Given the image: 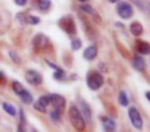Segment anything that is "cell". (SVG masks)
<instances>
[{
  "label": "cell",
  "mask_w": 150,
  "mask_h": 132,
  "mask_svg": "<svg viewBox=\"0 0 150 132\" xmlns=\"http://www.w3.org/2000/svg\"><path fill=\"white\" fill-rule=\"evenodd\" d=\"M133 67L137 71H139V72L144 71L146 68V62L144 60V58L142 56L138 55V54H135L133 58Z\"/></svg>",
  "instance_id": "cell-11"
},
{
  "label": "cell",
  "mask_w": 150,
  "mask_h": 132,
  "mask_svg": "<svg viewBox=\"0 0 150 132\" xmlns=\"http://www.w3.org/2000/svg\"><path fill=\"white\" fill-rule=\"evenodd\" d=\"M69 118H70V121L72 123V125L74 126V128H76L78 131L84 130V128H86V122H84L79 110L76 107H74V105H72L69 109Z\"/></svg>",
  "instance_id": "cell-1"
},
{
  "label": "cell",
  "mask_w": 150,
  "mask_h": 132,
  "mask_svg": "<svg viewBox=\"0 0 150 132\" xmlns=\"http://www.w3.org/2000/svg\"><path fill=\"white\" fill-rule=\"evenodd\" d=\"M146 97H147L148 100H149V99H150V97H149V92H148V91H147V92H146Z\"/></svg>",
  "instance_id": "cell-32"
},
{
  "label": "cell",
  "mask_w": 150,
  "mask_h": 132,
  "mask_svg": "<svg viewBox=\"0 0 150 132\" xmlns=\"http://www.w3.org/2000/svg\"><path fill=\"white\" fill-rule=\"evenodd\" d=\"M50 118H52V120H54V122L60 121V119H61V113L59 111H57V110H52V111L50 112Z\"/></svg>",
  "instance_id": "cell-23"
},
{
  "label": "cell",
  "mask_w": 150,
  "mask_h": 132,
  "mask_svg": "<svg viewBox=\"0 0 150 132\" xmlns=\"http://www.w3.org/2000/svg\"><path fill=\"white\" fill-rule=\"evenodd\" d=\"M19 96L21 97L22 101H23L24 103H26V105H30V103H32V101H33V96H32V94L28 90H26V89L21 95H19Z\"/></svg>",
  "instance_id": "cell-16"
},
{
  "label": "cell",
  "mask_w": 150,
  "mask_h": 132,
  "mask_svg": "<svg viewBox=\"0 0 150 132\" xmlns=\"http://www.w3.org/2000/svg\"><path fill=\"white\" fill-rule=\"evenodd\" d=\"M80 9H81L82 11H84V13H90V15L94 13V8H92V6L88 4H82L81 6H80Z\"/></svg>",
  "instance_id": "cell-25"
},
{
  "label": "cell",
  "mask_w": 150,
  "mask_h": 132,
  "mask_svg": "<svg viewBox=\"0 0 150 132\" xmlns=\"http://www.w3.org/2000/svg\"><path fill=\"white\" fill-rule=\"evenodd\" d=\"M103 126H104L106 131H114L116 128V123L114 122V120H112L109 117H103L102 118Z\"/></svg>",
  "instance_id": "cell-13"
},
{
  "label": "cell",
  "mask_w": 150,
  "mask_h": 132,
  "mask_svg": "<svg viewBox=\"0 0 150 132\" xmlns=\"http://www.w3.org/2000/svg\"><path fill=\"white\" fill-rule=\"evenodd\" d=\"M129 30H131V33L135 36H140L142 33H143V27L140 23H133L129 27Z\"/></svg>",
  "instance_id": "cell-15"
},
{
  "label": "cell",
  "mask_w": 150,
  "mask_h": 132,
  "mask_svg": "<svg viewBox=\"0 0 150 132\" xmlns=\"http://www.w3.org/2000/svg\"><path fill=\"white\" fill-rule=\"evenodd\" d=\"M109 1H110L111 3H116L117 1H119V0H109Z\"/></svg>",
  "instance_id": "cell-31"
},
{
  "label": "cell",
  "mask_w": 150,
  "mask_h": 132,
  "mask_svg": "<svg viewBox=\"0 0 150 132\" xmlns=\"http://www.w3.org/2000/svg\"><path fill=\"white\" fill-rule=\"evenodd\" d=\"M86 84L92 90H98L104 84V78L99 72H91L86 78Z\"/></svg>",
  "instance_id": "cell-2"
},
{
  "label": "cell",
  "mask_w": 150,
  "mask_h": 132,
  "mask_svg": "<svg viewBox=\"0 0 150 132\" xmlns=\"http://www.w3.org/2000/svg\"><path fill=\"white\" fill-rule=\"evenodd\" d=\"M32 43H33L34 49H36L37 51H41L50 45V39L43 34H37L32 40Z\"/></svg>",
  "instance_id": "cell-4"
},
{
  "label": "cell",
  "mask_w": 150,
  "mask_h": 132,
  "mask_svg": "<svg viewBox=\"0 0 150 132\" xmlns=\"http://www.w3.org/2000/svg\"><path fill=\"white\" fill-rule=\"evenodd\" d=\"M119 103H120L122 107H127L129 105V98H127V95L125 93V91H120L119 93Z\"/></svg>",
  "instance_id": "cell-19"
},
{
  "label": "cell",
  "mask_w": 150,
  "mask_h": 132,
  "mask_svg": "<svg viewBox=\"0 0 150 132\" xmlns=\"http://www.w3.org/2000/svg\"><path fill=\"white\" fill-rule=\"evenodd\" d=\"M129 117L135 128L141 129L143 127V120H142V117L140 115L139 111L135 107H132L129 109Z\"/></svg>",
  "instance_id": "cell-6"
},
{
  "label": "cell",
  "mask_w": 150,
  "mask_h": 132,
  "mask_svg": "<svg viewBox=\"0 0 150 132\" xmlns=\"http://www.w3.org/2000/svg\"><path fill=\"white\" fill-rule=\"evenodd\" d=\"M18 132H25L23 130V128L21 127V126H19V127H18Z\"/></svg>",
  "instance_id": "cell-30"
},
{
  "label": "cell",
  "mask_w": 150,
  "mask_h": 132,
  "mask_svg": "<svg viewBox=\"0 0 150 132\" xmlns=\"http://www.w3.org/2000/svg\"><path fill=\"white\" fill-rule=\"evenodd\" d=\"M81 47V40L79 38H76V39H73L71 41V48L73 50H78Z\"/></svg>",
  "instance_id": "cell-21"
},
{
  "label": "cell",
  "mask_w": 150,
  "mask_h": 132,
  "mask_svg": "<svg viewBox=\"0 0 150 132\" xmlns=\"http://www.w3.org/2000/svg\"><path fill=\"white\" fill-rule=\"evenodd\" d=\"M2 107H3V110H4L7 114H8V115L13 116V117H15L16 114H17V111H16L15 107H13V105H11V103H2Z\"/></svg>",
  "instance_id": "cell-17"
},
{
  "label": "cell",
  "mask_w": 150,
  "mask_h": 132,
  "mask_svg": "<svg viewBox=\"0 0 150 132\" xmlns=\"http://www.w3.org/2000/svg\"><path fill=\"white\" fill-rule=\"evenodd\" d=\"M38 7L41 11H47L50 7V0H38Z\"/></svg>",
  "instance_id": "cell-20"
},
{
  "label": "cell",
  "mask_w": 150,
  "mask_h": 132,
  "mask_svg": "<svg viewBox=\"0 0 150 132\" xmlns=\"http://www.w3.org/2000/svg\"><path fill=\"white\" fill-rule=\"evenodd\" d=\"M9 56L11 58V60H13V62H16V64H19L20 62V58L17 55V53H16L15 51H9Z\"/></svg>",
  "instance_id": "cell-26"
},
{
  "label": "cell",
  "mask_w": 150,
  "mask_h": 132,
  "mask_svg": "<svg viewBox=\"0 0 150 132\" xmlns=\"http://www.w3.org/2000/svg\"><path fill=\"white\" fill-rule=\"evenodd\" d=\"M80 114H81L82 118H83L84 122H91L92 120V111H91V107H88V103H80Z\"/></svg>",
  "instance_id": "cell-10"
},
{
  "label": "cell",
  "mask_w": 150,
  "mask_h": 132,
  "mask_svg": "<svg viewBox=\"0 0 150 132\" xmlns=\"http://www.w3.org/2000/svg\"><path fill=\"white\" fill-rule=\"evenodd\" d=\"M50 105V97L48 95H43V96H40L39 99L34 103V109L37 110V111L44 113L46 111V107Z\"/></svg>",
  "instance_id": "cell-9"
},
{
  "label": "cell",
  "mask_w": 150,
  "mask_h": 132,
  "mask_svg": "<svg viewBox=\"0 0 150 132\" xmlns=\"http://www.w3.org/2000/svg\"><path fill=\"white\" fill-rule=\"evenodd\" d=\"M80 2H84V1H86V0H79Z\"/></svg>",
  "instance_id": "cell-33"
},
{
  "label": "cell",
  "mask_w": 150,
  "mask_h": 132,
  "mask_svg": "<svg viewBox=\"0 0 150 132\" xmlns=\"http://www.w3.org/2000/svg\"><path fill=\"white\" fill-rule=\"evenodd\" d=\"M46 64H47L48 66H50L52 69H54V71H59V70H61V68H60V67L56 66V65H54V64H52V62H50V60H46Z\"/></svg>",
  "instance_id": "cell-27"
},
{
  "label": "cell",
  "mask_w": 150,
  "mask_h": 132,
  "mask_svg": "<svg viewBox=\"0 0 150 132\" xmlns=\"http://www.w3.org/2000/svg\"><path fill=\"white\" fill-rule=\"evenodd\" d=\"M13 90L17 95H21L22 93L25 91V88H24V86L21 84V83L16 81V82L13 83Z\"/></svg>",
  "instance_id": "cell-18"
},
{
  "label": "cell",
  "mask_w": 150,
  "mask_h": 132,
  "mask_svg": "<svg viewBox=\"0 0 150 132\" xmlns=\"http://www.w3.org/2000/svg\"><path fill=\"white\" fill-rule=\"evenodd\" d=\"M116 11L118 15L123 20H129L133 17L134 15V11H133V7L129 3L125 2V1H120L118 2L116 7Z\"/></svg>",
  "instance_id": "cell-3"
},
{
  "label": "cell",
  "mask_w": 150,
  "mask_h": 132,
  "mask_svg": "<svg viewBox=\"0 0 150 132\" xmlns=\"http://www.w3.org/2000/svg\"><path fill=\"white\" fill-rule=\"evenodd\" d=\"M39 18L35 17V15H28V17H26V22L29 23L30 25H37L39 23Z\"/></svg>",
  "instance_id": "cell-22"
},
{
  "label": "cell",
  "mask_w": 150,
  "mask_h": 132,
  "mask_svg": "<svg viewBox=\"0 0 150 132\" xmlns=\"http://www.w3.org/2000/svg\"><path fill=\"white\" fill-rule=\"evenodd\" d=\"M54 78L57 79V80H64L65 79V73L64 71L61 69V70L59 71H56V72L54 73Z\"/></svg>",
  "instance_id": "cell-24"
},
{
  "label": "cell",
  "mask_w": 150,
  "mask_h": 132,
  "mask_svg": "<svg viewBox=\"0 0 150 132\" xmlns=\"http://www.w3.org/2000/svg\"><path fill=\"white\" fill-rule=\"evenodd\" d=\"M137 49L140 53L144 54V55H147L150 52V45H149V43H147V42H145V41H138Z\"/></svg>",
  "instance_id": "cell-14"
},
{
  "label": "cell",
  "mask_w": 150,
  "mask_h": 132,
  "mask_svg": "<svg viewBox=\"0 0 150 132\" xmlns=\"http://www.w3.org/2000/svg\"><path fill=\"white\" fill-rule=\"evenodd\" d=\"M97 53H98V49H97V47L95 45H91L84 49L83 58L88 60H92L97 56Z\"/></svg>",
  "instance_id": "cell-12"
},
{
  "label": "cell",
  "mask_w": 150,
  "mask_h": 132,
  "mask_svg": "<svg viewBox=\"0 0 150 132\" xmlns=\"http://www.w3.org/2000/svg\"><path fill=\"white\" fill-rule=\"evenodd\" d=\"M48 97H50V103L52 105L54 110H57L60 113H62L65 109V105H66V100L64 97L60 94H56V93L48 95Z\"/></svg>",
  "instance_id": "cell-5"
},
{
  "label": "cell",
  "mask_w": 150,
  "mask_h": 132,
  "mask_svg": "<svg viewBox=\"0 0 150 132\" xmlns=\"http://www.w3.org/2000/svg\"><path fill=\"white\" fill-rule=\"evenodd\" d=\"M20 113H21V114H20V116H21V121H22V123H25V116H24V111H23V110H20Z\"/></svg>",
  "instance_id": "cell-29"
},
{
  "label": "cell",
  "mask_w": 150,
  "mask_h": 132,
  "mask_svg": "<svg viewBox=\"0 0 150 132\" xmlns=\"http://www.w3.org/2000/svg\"><path fill=\"white\" fill-rule=\"evenodd\" d=\"M59 25L62 27V29L64 30L66 33L70 34V35H73V34H75V32H76L75 24L71 18H63V19L59 22Z\"/></svg>",
  "instance_id": "cell-7"
},
{
  "label": "cell",
  "mask_w": 150,
  "mask_h": 132,
  "mask_svg": "<svg viewBox=\"0 0 150 132\" xmlns=\"http://www.w3.org/2000/svg\"><path fill=\"white\" fill-rule=\"evenodd\" d=\"M25 78L27 82L31 85H39L42 83V77L38 72L33 70H29L26 72Z\"/></svg>",
  "instance_id": "cell-8"
},
{
  "label": "cell",
  "mask_w": 150,
  "mask_h": 132,
  "mask_svg": "<svg viewBox=\"0 0 150 132\" xmlns=\"http://www.w3.org/2000/svg\"><path fill=\"white\" fill-rule=\"evenodd\" d=\"M28 0H15V2L17 5H19V6H24V5L27 3Z\"/></svg>",
  "instance_id": "cell-28"
}]
</instances>
